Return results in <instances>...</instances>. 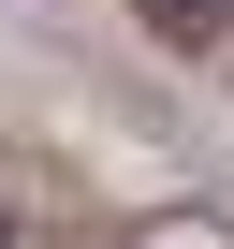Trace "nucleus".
I'll return each mask as SVG.
<instances>
[{"instance_id":"f257e3e1","label":"nucleus","mask_w":234,"mask_h":249,"mask_svg":"<svg viewBox=\"0 0 234 249\" xmlns=\"http://www.w3.org/2000/svg\"><path fill=\"white\" fill-rule=\"evenodd\" d=\"M132 15H147L161 44H219V15H234V0H132Z\"/></svg>"}]
</instances>
